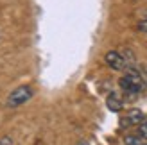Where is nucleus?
Here are the masks:
<instances>
[{"mask_svg": "<svg viewBox=\"0 0 147 145\" xmlns=\"http://www.w3.org/2000/svg\"><path fill=\"white\" fill-rule=\"evenodd\" d=\"M32 95H34V90H32L29 84L18 86L16 90H13V91L9 93V97H7V100H5V106H7V107H18V106H22V104L29 102V100L32 99Z\"/></svg>", "mask_w": 147, "mask_h": 145, "instance_id": "f257e3e1", "label": "nucleus"}, {"mask_svg": "<svg viewBox=\"0 0 147 145\" xmlns=\"http://www.w3.org/2000/svg\"><path fill=\"white\" fill-rule=\"evenodd\" d=\"M104 61H106L108 66L113 68V70H124L126 68V59H124L122 54L117 52V50H109V52H106Z\"/></svg>", "mask_w": 147, "mask_h": 145, "instance_id": "f03ea898", "label": "nucleus"}, {"mask_svg": "<svg viewBox=\"0 0 147 145\" xmlns=\"http://www.w3.org/2000/svg\"><path fill=\"white\" fill-rule=\"evenodd\" d=\"M126 77H127L129 81L133 83V84H135V86H136V88L140 90V91L144 90L145 81H144V77H142V74H140L138 70H135V68H127V70H126Z\"/></svg>", "mask_w": 147, "mask_h": 145, "instance_id": "7ed1b4c3", "label": "nucleus"}, {"mask_svg": "<svg viewBox=\"0 0 147 145\" xmlns=\"http://www.w3.org/2000/svg\"><path fill=\"white\" fill-rule=\"evenodd\" d=\"M144 120H145V115L140 109H131V111H127L124 124H127V126H138V124H142Z\"/></svg>", "mask_w": 147, "mask_h": 145, "instance_id": "20e7f679", "label": "nucleus"}, {"mask_svg": "<svg viewBox=\"0 0 147 145\" xmlns=\"http://www.w3.org/2000/svg\"><path fill=\"white\" fill-rule=\"evenodd\" d=\"M106 106H108V109H111V111H115V113H119V111H122V107H124V104H122V100L115 95V93H111V95L108 97V100H106Z\"/></svg>", "mask_w": 147, "mask_h": 145, "instance_id": "39448f33", "label": "nucleus"}, {"mask_svg": "<svg viewBox=\"0 0 147 145\" xmlns=\"http://www.w3.org/2000/svg\"><path fill=\"white\" fill-rule=\"evenodd\" d=\"M119 84H120V88H122L124 91H126V93H131V95H135V93H138V91H140V90H138L136 86H135L133 83H131V81H129V79H127L126 75H124V77H120Z\"/></svg>", "mask_w": 147, "mask_h": 145, "instance_id": "423d86ee", "label": "nucleus"}, {"mask_svg": "<svg viewBox=\"0 0 147 145\" xmlns=\"http://www.w3.org/2000/svg\"><path fill=\"white\" fill-rule=\"evenodd\" d=\"M138 136L140 138H147V120H144L142 124H138Z\"/></svg>", "mask_w": 147, "mask_h": 145, "instance_id": "0eeeda50", "label": "nucleus"}, {"mask_svg": "<svg viewBox=\"0 0 147 145\" xmlns=\"http://www.w3.org/2000/svg\"><path fill=\"white\" fill-rule=\"evenodd\" d=\"M126 145H144L140 136H127L126 138Z\"/></svg>", "mask_w": 147, "mask_h": 145, "instance_id": "6e6552de", "label": "nucleus"}, {"mask_svg": "<svg viewBox=\"0 0 147 145\" xmlns=\"http://www.w3.org/2000/svg\"><path fill=\"white\" fill-rule=\"evenodd\" d=\"M136 29H138V31H142V32H147V20H142V21H138Z\"/></svg>", "mask_w": 147, "mask_h": 145, "instance_id": "1a4fd4ad", "label": "nucleus"}, {"mask_svg": "<svg viewBox=\"0 0 147 145\" xmlns=\"http://www.w3.org/2000/svg\"><path fill=\"white\" fill-rule=\"evenodd\" d=\"M0 145H13V140L9 136H4V138H0Z\"/></svg>", "mask_w": 147, "mask_h": 145, "instance_id": "9d476101", "label": "nucleus"}, {"mask_svg": "<svg viewBox=\"0 0 147 145\" xmlns=\"http://www.w3.org/2000/svg\"><path fill=\"white\" fill-rule=\"evenodd\" d=\"M77 145H90V143H88V142H79Z\"/></svg>", "mask_w": 147, "mask_h": 145, "instance_id": "9b49d317", "label": "nucleus"}]
</instances>
